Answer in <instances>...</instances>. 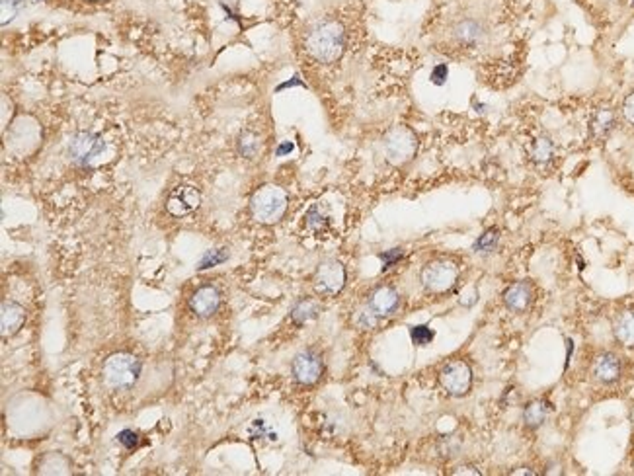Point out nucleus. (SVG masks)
Masks as SVG:
<instances>
[{"mask_svg":"<svg viewBox=\"0 0 634 476\" xmlns=\"http://www.w3.org/2000/svg\"><path fill=\"white\" fill-rule=\"evenodd\" d=\"M344 28L338 22L315 26L306 37V51L318 63H334L344 51Z\"/></svg>","mask_w":634,"mask_h":476,"instance_id":"nucleus-1","label":"nucleus"},{"mask_svg":"<svg viewBox=\"0 0 634 476\" xmlns=\"http://www.w3.org/2000/svg\"><path fill=\"white\" fill-rule=\"evenodd\" d=\"M141 375V363L131 354H113L104 363V381L111 389H131Z\"/></svg>","mask_w":634,"mask_h":476,"instance_id":"nucleus-2","label":"nucleus"},{"mask_svg":"<svg viewBox=\"0 0 634 476\" xmlns=\"http://www.w3.org/2000/svg\"><path fill=\"white\" fill-rule=\"evenodd\" d=\"M287 209V195L277 185H263L252 197V213L262 223H275Z\"/></svg>","mask_w":634,"mask_h":476,"instance_id":"nucleus-3","label":"nucleus"},{"mask_svg":"<svg viewBox=\"0 0 634 476\" xmlns=\"http://www.w3.org/2000/svg\"><path fill=\"white\" fill-rule=\"evenodd\" d=\"M104 151H106L104 139L100 135L86 133V131L77 133L71 139V143H68V156H71V161L77 164V166H82V168L92 166L102 156Z\"/></svg>","mask_w":634,"mask_h":476,"instance_id":"nucleus-4","label":"nucleus"},{"mask_svg":"<svg viewBox=\"0 0 634 476\" xmlns=\"http://www.w3.org/2000/svg\"><path fill=\"white\" fill-rule=\"evenodd\" d=\"M459 277L457 268L451 262H431L427 264L424 271H422V283L427 291L431 293H445L449 291Z\"/></svg>","mask_w":634,"mask_h":476,"instance_id":"nucleus-5","label":"nucleus"},{"mask_svg":"<svg viewBox=\"0 0 634 476\" xmlns=\"http://www.w3.org/2000/svg\"><path fill=\"white\" fill-rule=\"evenodd\" d=\"M384 152L389 161L393 164L408 163L416 152V137L414 133L406 127H396L393 129L386 139H384Z\"/></svg>","mask_w":634,"mask_h":476,"instance_id":"nucleus-6","label":"nucleus"},{"mask_svg":"<svg viewBox=\"0 0 634 476\" xmlns=\"http://www.w3.org/2000/svg\"><path fill=\"white\" fill-rule=\"evenodd\" d=\"M439 381H441L443 389L447 390L449 394H453V396H463V394H467L470 390V385H472V371H470V367L465 361L455 359V361H449L447 365L441 369Z\"/></svg>","mask_w":634,"mask_h":476,"instance_id":"nucleus-7","label":"nucleus"},{"mask_svg":"<svg viewBox=\"0 0 634 476\" xmlns=\"http://www.w3.org/2000/svg\"><path fill=\"white\" fill-rule=\"evenodd\" d=\"M346 283V270L338 260H326L315 273V289L320 295H338Z\"/></svg>","mask_w":634,"mask_h":476,"instance_id":"nucleus-8","label":"nucleus"},{"mask_svg":"<svg viewBox=\"0 0 634 476\" xmlns=\"http://www.w3.org/2000/svg\"><path fill=\"white\" fill-rule=\"evenodd\" d=\"M201 201V195L196 187L189 185H178L174 192H170L168 199H166V211L174 217H184L197 209Z\"/></svg>","mask_w":634,"mask_h":476,"instance_id":"nucleus-9","label":"nucleus"},{"mask_svg":"<svg viewBox=\"0 0 634 476\" xmlns=\"http://www.w3.org/2000/svg\"><path fill=\"white\" fill-rule=\"evenodd\" d=\"M322 359L315 351H301L293 359V375L301 385H315L322 375Z\"/></svg>","mask_w":634,"mask_h":476,"instance_id":"nucleus-10","label":"nucleus"},{"mask_svg":"<svg viewBox=\"0 0 634 476\" xmlns=\"http://www.w3.org/2000/svg\"><path fill=\"white\" fill-rule=\"evenodd\" d=\"M219 291H217L215 287H211V285H205V287L197 289V291L192 295V299H189V309H192L197 316L207 318V316H211V314L219 309Z\"/></svg>","mask_w":634,"mask_h":476,"instance_id":"nucleus-11","label":"nucleus"},{"mask_svg":"<svg viewBox=\"0 0 634 476\" xmlns=\"http://www.w3.org/2000/svg\"><path fill=\"white\" fill-rule=\"evenodd\" d=\"M593 377L607 385L615 383L621 377V359L611 351L599 354L593 361Z\"/></svg>","mask_w":634,"mask_h":476,"instance_id":"nucleus-12","label":"nucleus"},{"mask_svg":"<svg viewBox=\"0 0 634 476\" xmlns=\"http://www.w3.org/2000/svg\"><path fill=\"white\" fill-rule=\"evenodd\" d=\"M398 304H400V297H398V293L394 291L393 287H379V289L373 291L371 299H369V306H371V311L379 318L394 314V311L398 309Z\"/></svg>","mask_w":634,"mask_h":476,"instance_id":"nucleus-13","label":"nucleus"},{"mask_svg":"<svg viewBox=\"0 0 634 476\" xmlns=\"http://www.w3.org/2000/svg\"><path fill=\"white\" fill-rule=\"evenodd\" d=\"M24 320H26V311L24 306L12 301H4L2 303V313H0V328H2V336L16 334L22 328Z\"/></svg>","mask_w":634,"mask_h":476,"instance_id":"nucleus-14","label":"nucleus"},{"mask_svg":"<svg viewBox=\"0 0 634 476\" xmlns=\"http://www.w3.org/2000/svg\"><path fill=\"white\" fill-rule=\"evenodd\" d=\"M505 306L514 313H523L525 309L533 301V289L527 282L514 283L507 291L503 293Z\"/></svg>","mask_w":634,"mask_h":476,"instance_id":"nucleus-15","label":"nucleus"},{"mask_svg":"<svg viewBox=\"0 0 634 476\" xmlns=\"http://www.w3.org/2000/svg\"><path fill=\"white\" fill-rule=\"evenodd\" d=\"M615 338L626 347H634V311L623 313L615 322Z\"/></svg>","mask_w":634,"mask_h":476,"instance_id":"nucleus-16","label":"nucleus"},{"mask_svg":"<svg viewBox=\"0 0 634 476\" xmlns=\"http://www.w3.org/2000/svg\"><path fill=\"white\" fill-rule=\"evenodd\" d=\"M455 35L459 37L460 44L465 45H478L484 39V30L478 22L474 20H465L457 26Z\"/></svg>","mask_w":634,"mask_h":476,"instance_id":"nucleus-17","label":"nucleus"},{"mask_svg":"<svg viewBox=\"0 0 634 476\" xmlns=\"http://www.w3.org/2000/svg\"><path fill=\"white\" fill-rule=\"evenodd\" d=\"M548 410H550V406H548L547 401L529 402L523 410V422L529 428H539L541 423L547 420Z\"/></svg>","mask_w":634,"mask_h":476,"instance_id":"nucleus-18","label":"nucleus"},{"mask_svg":"<svg viewBox=\"0 0 634 476\" xmlns=\"http://www.w3.org/2000/svg\"><path fill=\"white\" fill-rule=\"evenodd\" d=\"M613 127H615V113H613L611 109H597L593 119H591V131H593V135H595L597 139H603V137H607V135L611 133Z\"/></svg>","mask_w":634,"mask_h":476,"instance_id":"nucleus-19","label":"nucleus"},{"mask_svg":"<svg viewBox=\"0 0 634 476\" xmlns=\"http://www.w3.org/2000/svg\"><path fill=\"white\" fill-rule=\"evenodd\" d=\"M318 313H320V304H318L317 301L305 299V301H299V303L293 306L291 316H293L295 322H308V320L317 318Z\"/></svg>","mask_w":634,"mask_h":476,"instance_id":"nucleus-20","label":"nucleus"},{"mask_svg":"<svg viewBox=\"0 0 634 476\" xmlns=\"http://www.w3.org/2000/svg\"><path fill=\"white\" fill-rule=\"evenodd\" d=\"M552 154H554V147H552V143L547 137L537 139L533 143V147H531V158L537 164H547L552 158Z\"/></svg>","mask_w":634,"mask_h":476,"instance_id":"nucleus-21","label":"nucleus"},{"mask_svg":"<svg viewBox=\"0 0 634 476\" xmlns=\"http://www.w3.org/2000/svg\"><path fill=\"white\" fill-rule=\"evenodd\" d=\"M498 240H500V232H498V228H490V230H486V232H484V235L476 240L474 250H476L478 254H488V252H492V250L496 248Z\"/></svg>","mask_w":634,"mask_h":476,"instance_id":"nucleus-22","label":"nucleus"},{"mask_svg":"<svg viewBox=\"0 0 634 476\" xmlns=\"http://www.w3.org/2000/svg\"><path fill=\"white\" fill-rule=\"evenodd\" d=\"M306 227L313 228V230H322V228L328 225V217L322 215V211L317 205L310 207L308 213H306Z\"/></svg>","mask_w":634,"mask_h":476,"instance_id":"nucleus-23","label":"nucleus"},{"mask_svg":"<svg viewBox=\"0 0 634 476\" xmlns=\"http://www.w3.org/2000/svg\"><path fill=\"white\" fill-rule=\"evenodd\" d=\"M410 336H412V342H414L416 346H427L433 340V330L429 326L420 324L410 330Z\"/></svg>","mask_w":634,"mask_h":476,"instance_id":"nucleus-24","label":"nucleus"},{"mask_svg":"<svg viewBox=\"0 0 634 476\" xmlns=\"http://www.w3.org/2000/svg\"><path fill=\"white\" fill-rule=\"evenodd\" d=\"M355 322H357V326L363 328V330H371V328H375L377 322H379V316L373 313L371 306L367 304V309H363V311L357 313V316H355Z\"/></svg>","mask_w":634,"mask_h":476,"instance_id":"nucleus-25","label":"nucleus"},{"mask_svg":"<svg viewBox=\"0 0 634 476\" xmlns=\"http://www.w3.org/2000/svg\"><path fill=\"white\" fill-rule=\"evenodd\" d=\"M24 6V0H2V24H8L14 20V16L20 12Z\"/></svg>","mask_w":634,"mask_h":476,"instance_id":"nucleus-26","label":"nucleus"},{"mask_svg":"<svg viewBox=\"0 0 634 476\" xmlns=\"http://www.w3.org/2000/svg\"><path fill=\"white\" fill-rule=\"evenodd\" d=\"M256 149H258V141L252 137V135H242L241 139V152L244 156H254L256 154Z\"/></svg>","mask_w":634,"mask_h":476,"instance_id":"nucleus-27","label":"nucleus"},{"mask_svg":"<svg viewBox=\"0 0 634 476\" xmlns=\"http://www.w3.org/2000/svg\"><path fill=\"white\" fill-rule=\"evenodd\" d=\"M118 441H120L123 447L133 449V447H137V443H139V437H137V433L131 432V430H123V432L118 435Z\"/></svg>","mask_w":634,"mask_h":476,"instance_id":"nucleus-28","label":"nucleus"},{"mask_svg":"<svg viewBox=\"0 0 634 476\" xmlns=\"http://www.w3.org/2000/svg\"><path fill=\"white\" fill-rule=\"evenodd\" d=\"M447 76H449L447 65H438L436 68H433V71H431V82H433V84H438V86H441V84H445Z\"/></svg>","mask_w":634,"mask_h":476,"instance_id":"nucleus-29","label":"nucleus"},{"mask_svg":"<svg viewBox=\"0 0 634 476\" xmlns=\"http://www.w3.org/2000/svg\"><path fill=\"white\" fill-rule=\"evenodd\" d=\"M623 116H624V119H626V121L631 123V125H634V92H633V94H628V96L624 98Z\"/></svg>","mask_w":634,"mask_h":476,"instance_id":"nucleus-30","label":"nucleus"},{"mask_svg":"<svg viewBox=\"0 0 634 476\" xmlns=\"http://www.w3.org/2000/svg\"><path fill=\"white\" fill-rule=\"evenodd\" d=\"M225 258H227V254H221V256H213V254H207V256L203 258V262H201V266H199V268H201V270H203V268H211V266L219 264V262H223Z\"/></svg>","mask_w":634,"mask_h":476,"instance_id":"nucleus-31","label":"nucleus"},{"mask_svg":"<svg viewBox=\"0 0 634 476\" xmlns=\"http://www.w3.org/2000/svg\"><path fill=\"white\" fill-rule=\"evenodd\" d=\"M400 256H402V252H400V250H398V248L393 250V252H386V254H381V258H383V260H384V268H389V266H393L394 262L398 260Z\"/></svg>","mask_w":634,"mask_h":476,"instance_id":"nucleus-32","label":"nucleus"},{"mask_svg":"<svg viewBox=\"0 0 634 476\" xmlns=\"http://www.w3.org/2000/svg\"><path fill=\"white\" fill-rule=\"evenodd\" d=\"M293 149H295V147H293V143H283V145H279V147H277V152H275V154H277V156H285L287 152H291Z\"/></svg>","mask_w":634,"mask_h":476,"instance_id":"nucleus-33","label":"nucleus"},{"mask_svg":"<svg viewBox=\"0 0 634 476\" xmlns=\"http://www.w3.org/2000/svg\"><path fill=\"white\" fill-rule=\"evenodd\" d=\"M631 420H633V425H634V408H633V412H631Z\"/></svg>","mask_w":634,"mask_h":476,"instance_id":"nucleus-34","label":"nucleus"},{"mask_svg":"<svg viewBox=\"0 0 634 476\" xmlns=\"http://www.w3.org/2000/svg\"><path fill=\"white\" fill-rule=\"evenodd\" d=\"M32 2H39V0H32Z\"/></svg>","mask_w":634,"mask_h":476,"instance_id":"nucleus-35","label":"nucleus"}]
</instances>
